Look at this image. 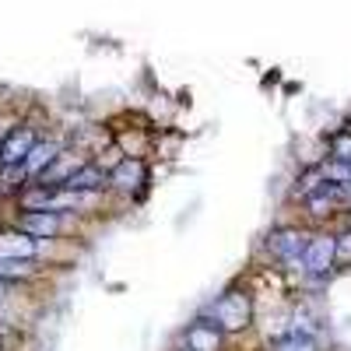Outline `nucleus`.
<instances>
[{"label":"nucleus","instance_id":"0eeeda50","mask_svg":"<svg viewBox=\"0 0 351 351\" xmlns=\"http://www.w3.org/2000/svg\"><path fill=\"white\" fill-rule=\"evenodd\" d=\"M18 232L32 239H53L60 232V211H25L18 218Z\"/></svg>","mask_w":351,"mask_h":351},{"label":"nucleus","instance_id":"f03ea898","mask_svg":"<svg viewBox=\"0 0 351 351\" xmlns=\"http://www.w3.org/2000/svg\"><path fill=\"white\" fill-rule=\"evenodd\" d=\"M211 324L221 334L246 330L253 324V302H250V295H246V291H239V288H232V291H225V295H218L215 306H211Z\"/></svg>","mask_w":351,"mask_h":351},{"label":"nucleus","instance_id":"dca6fc26","mask_svg":"<svg viewBox=\"0 0 351 351\" xmlns=\"http://www.w3.org/2000/svg\"><path fill=\"white\" fill-rule=\"evenodd\" d=\"M348 186H351V183H348Z\"/></svg>","mask_w":351,"mask_h":351},{"label":"nucleus","instance_id":"20e7f679","mask_svg":"<svg viewBox=\"0 0 351 351\" xmlns=\"http://www.w3.org/2000/svg\"><path fill=\"white\" fill-rule=\"evenodd\" d=\"M306 243H309V236H306L302 228L285 225V228H274L263 246H267V253H271L274 260H281V263H302Z\"/></svg>","mask_w":351,"mask_h":351},{"label":"nucleus","instance_id":"2eb2a0df","mask_svg":"<svg viewBox=\"0 0 351 351\" xmlns=\"http://www.w3.org/2000/svg\"><path fill=\"white\" fill-rule=\"evenodd\" d=\"M337 260H351V232L337 236Z\"/></svg>","mask_w":351,"mask_h":351},{"label":"nucleus","instance_id":"f257e3e1","mask_svg":"<svg viewBox=\"0 0 351 351\" xmlns=\"http://www.w3.org/2000/svg\"><path fill=\"white\" fill-rule=\"evenodd\" d=\"M299 193H302V204H306V211L313 218H330L337 211H351V186L327 183L324 176H319V169L306 176Z\"/></svg>","mask_w":351,"mask_h":351},{"label":"nucleus","instance_id":"ddd939ff","mask_svg":"<svg viewBox=\"0 0 351 351\" xmlns=\"http://www.w3.org/2000/svg\"><path fill=\"white\" fill-rule=\"evenodd\" d=\"M36 274L32 260H4L0 256V281H28Z\"/></svg>","mask_w":351,"mask_h":351},{"label":"nucleus","instance_id":"6e6552de","mask_svg":"<svg viewBox=\"0 0 351 351\" xmlns=\"http://www.w3.org/2000/svg\"><path fill=\"white\" fill-rule=\"evenodd\" d=\"M64 186H67V190H77V193H99V190L109 186V172H106L102 165H95V162H84L81 169H74V172L67 176Z\"/></svg>","mask_w":351,"mask_h":351},{"label":"nucleus","instance_id":"9d476101","mask_svg":"<svg viewBox=\"0 0 351 351\" xmlns=\"http://www.w3.org/2000/svg\"><path fill=\"white\" fill-rule=\"evenodd\" d=\"M39 250V239L25 236V232H0V256L4 260H32Z\"/></svg>","mask_w":351,"mask_h":351},{"label":"nucleus","instance_id":"f8f14e48","mask_svg":"<svg viewBox=\"0 0 351 351\" xmlns=\"http://www.w3.org/2000/svg\"><path fill=\"white\" fill-rule=\"evenodd\" d=\"M267 351H316V341L302 330H288L267 344Z\"/></svg>","mask_w":351,"mask_h":351},{"label":"nucleus","instance_id":"1a4fd4ad","mask_svg":"<svg viewBox=\"0 0 351 351\" xmlns=\"http://www.w3.org/2000/svg\"><path fill=\"white\" fill-rule=\"evenodd\" d=\"M221 330L211 324V319H197V324L186 327L183 341H186V351H221Z\"/></svg>","mask_w":351,"mask_h":351},{"label":"nucleus","instance_id":"423d86ee","mask_svg":"<svg viewBox=\"0 0 351 351\" xmlns=\"http://www.w3.org/2000/svg\"><path fill=\"white\" fill-rule=\"evenodd\" d=\"M144 180H148V169H144L141 158H123L120 165L109 172V186L120 190V193H127V197L137 193V190L144 186Z\"/></svg>","mask_w":351,"mask_h":351},{"label":"nucleus","instance_id":"7ed1b4c3","mask_svg":"<svg viewBox=\"0 0 351 351\" xmlns=\"http://www.w3.org/2000/svg\"><path fill=\"white\" fill-rule=\"evenodd\" d=\"M337 263V236H309L302 253V271L309 278H327Z\"/></svg>","mask_w":351,"mask_h":351},{"label":"nucleus","instance_id":"9b49d317","mask_svg":"<svg viewBox=\"0 0 351 351\" xmlns=\"http://www.w3.org/2000/svg\"><path fill=\"white\" fill-rule=\"evenodd\" d=\"M56 155H60V148H56L53 141H39L36 148L28 152L25 165H21V169H25V176H28V180H39V176L53 165V158H56Z\"/></svg>","mask_w":351,"mask_h":351},{"label":"nucleus","instance_id":"4468645a","mask_svg":"<svg viewBox=\"0 0 351 351\" xmlns=\"http://www.w3.org/2000/svg\"><path fill=\"white\" fill-rule=\"evenodd\" d=\"M330 158L351 165V130H337V134H330Z\"/></svg>","mask_w":351,"mask_h":351},{"label":"nucleus","instance_id":"39448f33","mask_svg":"<svg viewBox=\"0 0 351 351\" xmlns=\"http://www.w3.org/2000/svg\"><path fill=\"white\" fill-rule=\"evenodd\" d=\"M36 130L32 127H14V130H8L4 134V141H0V169H18V165H25V158H28V152L36 148Z\"/></svg>","mask_w":351,"mask_h":351}]
</instances>
